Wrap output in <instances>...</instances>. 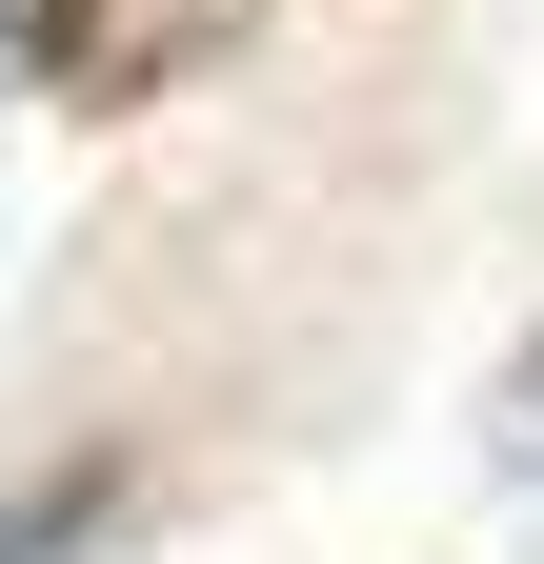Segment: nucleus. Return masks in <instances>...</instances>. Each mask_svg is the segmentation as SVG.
<instances>
[{
	"mask_svg": "<svg viewBox=\"0 0 544 564\" xmlns=\"http://www.w3.org/2000/svg\"><path fill=\"white\" fill-rule=\"evenodd\" d=\"M242 21H262V0H41V41L81 61L101 101H142V82H182V61H222Z\"/></svg>",
	"mask_w": 544,
	"mask_h": 564,
	"instance_id": "f257e3e1",
	"label": "nucleus"
},
{
	"mask_svg": "<svg viewBox=\"0 0 544 564\" xmlns=\"http://www.w3.org/2000/svg\"><path fill=\"white\" fill-rule=\"evenodd\" d=\"M101 544H121V484H101V464H61V484L0 505V564H101Z\"/></svg>",
	"mask_w": 544,
	"mask_h": 564,
	"instance_id": "f03ea898",
	"label": "nucleus"
},
{
	"mask_svg": "<svg viewBox=\"0 0 544 564\" xmlns=\"http://www.w3.org/2000/svg\"><path fill=\"white\" fill-rule=\"evenodd\" d=\"M504 444L544 464V343H524V364H504Z\"/></svg>",
	"mask_w": 544,
	"mask_h": 564,
	"instance_id": "7ed1b4c3",
	"label": "nucleus"
}]
</instances>
